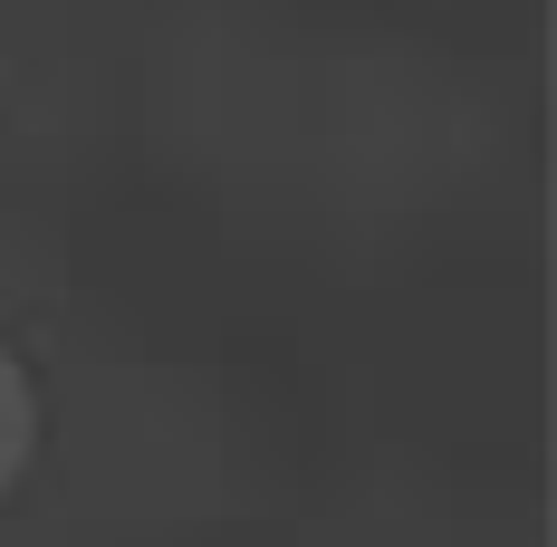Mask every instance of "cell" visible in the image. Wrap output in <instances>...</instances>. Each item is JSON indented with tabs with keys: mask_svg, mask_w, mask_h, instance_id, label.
<instances>
[{
	"mask_svg": "<svg viewBox=\"0 0 557 547\" xmlns=\"http://www.w3.org/2000/svg\"><path fill=\"white\" fill-rule=\"evenodd\" d=\"M29 433H39L29 423V375L0 356V499L20 490V471H29Z\"/></svg>",
	"mask_w": 557,
	"mask_h": 547,
	"instance_id": "obj_1",
	"label": "cell"
}]
</instances>
